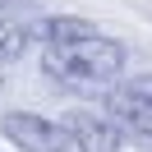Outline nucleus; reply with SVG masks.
Here are the masks:
<instances>
[{"instance_id": "obj_5", "label": "nucleus", "mask_w": 152, "mask_h": 152, "mask_svg": "<svg viewBox=\"0 0 152 152\" xmlns=\"http://www.w3.org/2000/svg\"><path fill=\"white\" fill-rule=\"evenodd\" d=\"M42 42V19H23V14H0V60H23V51Z\"/></svg>"}, {"instance_id": "obj_9", "label": "nucleus", "mask_w": 152, "mask_h": 152, "mask_svg": "<svg viewBox=\"0 0 152 152\" xmlns=\"http://www.w3.org/2000/svg\"><path fill=\"white\" fill-rule=\"evenodd\" d=\"M0 88H5V60H0Z\"/></svg>"}, {"instance_id": "obj_1", "label": "nucleus", "mask_w": 152, "mask_h": 152, "mask_svg": "<svg viewBox=\"0 0 152 152\" xmlns=\"http://www.w3.org/2000/svg\"><path fill=\"white\" fill-rule=\"evenodd\" d=\"M124 46L115 37H88L78 46H42V74L74 92H106L124 69Z\"/></svg>"}, {"instance_id": "obj_2", "label": "nucleus", "mask_w": 152, "mask_h": 152, "mask_svg": "<svg viewBox=\"0 0 152 152\" xmlns=\"http://www.w3.org/2000/svg\"><path fill=\"white\" fill-rule=\"evenodd\" d=\"M0 134L14 143L19 152H78L74 148V134L65 129V120H46L37 111H10L0 115Z\"/></svg>"}, {"instance_id": "obj_6", "label": "nucleus", "mask_w": 152, "mask_h": 152, "mask_svg": "<svg viewBox=\"0 0 152 152\" xmlns=\"http://www.w3.org/2000/svg\"><path fill=\"white\" fill-rule=\"evenodd\" d=\"M97 37V23L78 19V14H56L42 19V46H78V42Z\"/></svg>"}, {"instance_id": "obj_7", "label": "nucleus", "mask_w": 152, "mask_h": 152, "mask_svg": "<svg viewBox=\"0 0 152 152\" xmlns=\"http://www.w3.org/2000/svg\"><path fill=\"white\" fill-rule=\"evenodd\" d=\"M124 83H129L138 97H148V102H152V74H134V78H124Z\"/></svg>"}, {"instance_id": "obj_4", "label": "nucleus", "mask_w": 152, "mask_h": 152, "mask_svg": "<svg viewBox=\"0 0 152 152\" xmlns=\"http://www.w3.org/2000/svg\"><path fill=\"white\" fill-rule=\"evenodd\" d=\"M65 129L74 134V148L78 152H120V143H124L120 124H115L106 111L97 115V111H88V106L65 111Z\"/></svg>"}, {"instance_id": "obj_8", "label": "nucleus", "mask_w": 152, "mask_h": 152, "mask_svg": "<svg viewBox=\"0 0 152 152\" xmlns=\"http://www.w3.org/2000/svg\"><path fill=\"white\" fill-rule=\"evenodd\" d=\"M28 10V0H0V14H23Z\"/></svg>"}, {"instance_id": "obj_3", "label": "nucleus", "mask_w": 152, "mask_h": 152, "mask_svg": "<svg viewBox=\"0 0 152 152\" xmlns=\"http://www.w3.org/2000/svg\"><path fill=\"white\" fill-rule=\"evenodd\" d=\"M106 115L120 124V134L138 148H152V102L138 97L129 83H115L106 88Z\"/></svg>"}]
</instances>
